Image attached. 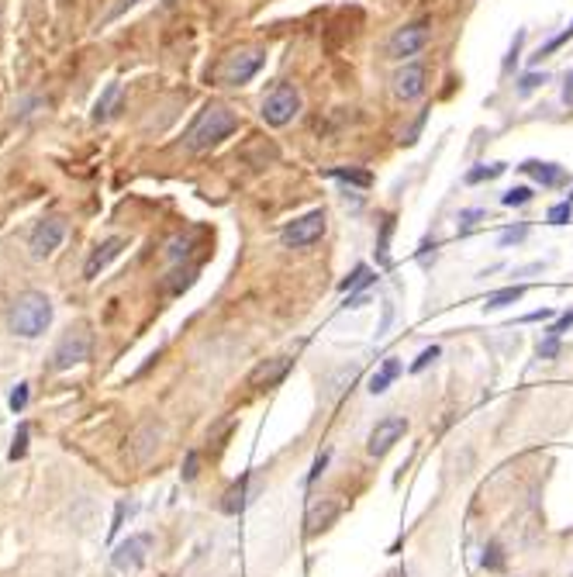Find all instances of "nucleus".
Here are the masks:
<instances>
[{"label":"nucleus","mask_w":573,"mask_h":577,"mask_svg":"<svg viewBox=\"0 0 573 577\" xmlns=\"http://www.w3.org/2000/svg\"><path fill=\"white\" fill-rule=\"evenodd\" d=\"M238 131V114L228 105H211L201 107V114L190 121V129L183 131V149L187 153H211L214 146H221L228 135Z\"/></svg>","instance_id":"nucleus-1"},{"label":"nucleus","mask_w":573,"mask_h":577,"mask_svg":"<svg viewBox=\"0 0 573 577\" xmlns=\"http://www.w3.org/2000/svg\"><path fill=\"white\" fill-rule=\"evenodd\" d=\"M53 325V301L42 290H25L7 308V329L21 339H38Z\"/></svg>","instance_id":"nucleus-2"},{"label":"nucleus","mask_w":573,"mask_h":577,"mask_svg":"<svg viewBox=\"0 0 573 577\" xmlns=\"http://www.w3.org/2000/svg\"><path fill=\"white\" fill-rule=\"evenodd\" d=\"M262 121L270 129H284L301 114V90L294 83H277L266 97H262Z\"/></svg>","instance_id":"nucleus-3"},{"label":"nucleus","mask_w":573,"mask_h":577,"mask_svg":"<svg viewBox=\"0 0 573 577\" xmlns=\"http://www.w3.org/2000/svg\"><path fill=\"white\" fill-rule=\"evenodd\" d=\"M262 63H266V53H262V49H242V53L225 55V59L218 63L214 79H218L221 87H242V83H249V79L260 73Z\"/></svg>","instance_id":"nucleus-4"},{"label":"nucleus","mask_w":573,"mask_h":577,"mask_svg":"<svg viewBox=\"0 0 573 577\" xmlns=\"http://www.w3.org/2000/svg\"><path fill=\"white\" fill-rule=\"evenodd\" d=\"M432 38V25L421 18V21H408L404 28H397L391 38H387V59L394 63H408L411 55H418Z\"/></svg>","instance_id":"nucleus-5"},{"label":"nucleus","mask_w":573,"mask_h":577,"mask_svg":"<svg viewBox=\"0 0 573 577\" xmlns=\"http://www.w3.org/2000/svg\"><path fill=\"white\" fill-rule=\"evenodd\" d=\"M321 236H325V211L321 208L308 211V214L286 222L284 229H280V242H284L286 249H308Z\"/></svg>","instance_id":"nucleus-6"},{"label":"nucleus","mask_w":573,"mask_h":577,"mask_svg":"<svg viewBox=\"0 0 573 577\" xmlns=\"http://www.w3.org/2000/svg\"><path fill=\"white\" fill-rule=\"evenodd\" d=\"M90 349H94V336H90V329L87 325H77V329H70L59 346H55L53 353V367L55 370H70L83 364V360H90Z\"/></svg>","instance_id":"nucleus-7"},{"label":"nucleus","mask_w":573,"mask_h":577,"mask_svg":"<svg viewBox=\"0 0 573 577\" xmlns=\"http://www.w3.org/2000/svg\"><path fill=\"white\" fill-rule=\"evenodd\" d=\"M149 550H153V536H129L125 543H118L114 553H111V567L118 571V574H135V571H142L145 567V560H149Z\"/></svg>","instance_id":"nucleus-8"},{"label":"nucleus","mask_w":573,"mask_h":577,"mask_svg":"<svg viewBox=\"0 0 573 577\" xmlns=\"http://www.w3.org/2000/svg\"><path fill=\"white\" fill-rule=\"evenodd\" d=\"M62 238H66V222H62L59 214H49V218H42V222L31 229L28 249H31L35 260H49L55 249H59Z\"/></svg>","instance_id":"nucleus-9"},{"label":"nucleus","mask_w":573,"mask_h":577,"mask_svg":"<svg viewBox=\"0 0 573 577\" xmlns=\"http://www.w3.org/2000/svg\"><path fill=\"white\" fill-rule=\"evenodd\" d=\"M404 432H408V419H404V415H387V419H380L377 425H373L370 439H366L370 456H384V453H391V449L404 439Z\"/></svg>","instance_id":"nucleus-10"},{"label":"nucleus","mask_w":573,"mask_h":577,"mask_svg":"<svg viewBox=\"0 0 573 577\" xmlns=\"http://www.w3.org/2000/svg\"><path fill=\"white\" fill-rule=\"evenodd\" d=\"M391 83H394V97L404 101V105H411V101H418L425 94V87H428V70L421 63H404L394 73Z\"/></svg>","instance_id":"nucleus-11"},{"label":"nucleus","mask_w":573,"mask_h":577,"mask_svg":"<svg viewBox=\"0 0 573 577\" xmlns=\"http://www.w3.org/2000/svg\"><path fill=\"white\" fill-rule=\"evenodd\" d=\"M294 367V356H270V360H262L253 367L249 373V388L253 391H270V388H277V384H284V377L290 373Z\"/></svg>","instance_id":"nucleus-12"},{"label":"nucleus","mask_w":573,"mask_h":577,"mask_svg":"<svg viewBox=\"0 0 573 577\" xmlns=\"http://www.w3.org/2000/svg\"><path fill=\"white\" fill-rule=\"evenodd\" d=\"M125 246H129V242H125L121 236L104 238V242H101V246H97V249L87 256V263H83V277H87V280H97L107 266H111V263L125 253Z\"/></svg>","instance_id":"nucleus-13"},{"label":"nucleus","mask_w":573,"mask_h":577,"mask_svg":"<svg viewBox=\"0 0 573 577\" xmlns=\"http://www.w3.org/2000/svg\"><path fill=\"white\" fill-rule=\"evenodd\" d=\"M253 481H256V473L253 471L242 473L232 488L221 495V505H218V508H221L225 515H242V512H245V505H249V498H253Z\"/></svg>","instance_id":"nucleus-14"},{"label":"nucleus","mask_w":573,"mask_h":577,"mask_svg":"<svg viewBox=\"0 0 573 577\" xmlns=\"http://www.w3.org/2000/svg\"><path fill=\"white\" fill-rule=\"evenodd\" d=\"M118 111H121V83H107L104 94H101L97 105H94V125L111 121Z\"/></svg>","instance_id":"nucleus-15"},{"label":"nucleus","mask_w":573,"mask_h":577,"mask_svg":"<svg viewBox=\"0 0 573 577\" xmlns=\"http://www.w3.org/2000/svg\"><path fill=\"white\" fill-rule=\"evenodd\" d=\"M519 170H521V173H528V177H536V184H543V187H560V184H563V166H556V163H539V159H528V163H521Z\"/></svg>","instance_id":"nucleus-16"},{"label":"nucleus","mask_w":573,"mask_h":577,"mask_svg":"<svg viewBox=\"0 0 573 577\" xmlns=\"http://www.w3.org/2000/svg\"><path fill=\"white\" fill-rule=\"evenodd\" d=\"M336 519H339V505H336V501L311 505V512H308V519H304V536H318L321 529H328Z\"/></svg>","instance_id":"nucleus-17"},{"label":"nucleus","mask_w":573,"mask_h":577,"mask_svg":"<svg viewBox=\"0 0 573 577\" xmlns=\"http://www.w3.org/2000/svg\"><path fill=\"white\" fill-rule=\"evenodd\" d=\"M242 153H245L242 159H245L249 166H256V170L273 166V163L280 159V149H277V142H273V138H256V142H253L249 149H242Z\"/></svg>","instance_id":"nucleus-18"},{"label":"nucleus","mask_w":573,"mask_h":577,"mask_svg":"<svg viewBox=\"0 0 573 577\" xmlns=\"http://www.w3.org/2000/svg\"><path fill=\"white\" fill-rule=\"evenodd\" d=\"M397 373H401V360H397V356H391V360H387L384 367H380L377 373H373V377H370L366 391H370V394H384L387 388H391V380L397 377Z\"/></svg>","instance_id":"nucleus-19"},{"label":"nucleus","mask_w":573,"mask_h":577,"mask_svg":"<svg viewBox=\"0 0 573 577\" xmlns=\"http://www.w3.org/2000/svg\"><path fill=\"white\" fill-rule=\"evenodd\" d=\"M373 280H377V273H373L370 266H363V263H360V266H356V270H353V273H349V277H345V280L339 284V290L360 294V290H366L370 284H373Z\"/></svg>","instance_id":"nucleus-20"},{"label":"nucleus","mask_w":573,"mask_h":577,"mask_svg":"<svg viewBox=\"0 0 573 577\" xmlns=\"http://www.w3.org/2000/svg\"><path fill=\"white\" fill-rule=\"evenodd\" d=\"M525 297V288H504V290H494V294H487V301H484V308L487 312H497V308H508V305H515Z\"/></svg>","instance_id":"nucleus-21"},{"label":"nucleus","mask_w":573,"mask_h":577,"mask_svg":"<svg viewBox=\"0 0 573 577\" xmlns=\"http://www.w3.org/2000/svg\"><path fill=\"white\" fill-rule=\"evenodd\" d=\"M504 173V163H484V166H473L467 173V184H484V180H497Z\"/></svg>","instance_id":"nucleus-22"},{"label":"nucleus","mask_w":573,"mask_h":577,"mask_svg":"<svg viewBox=\"0 0 573 577\" xmlns=\"http://www.w3.org/2000/svg\"><path fill=\"white\" fill-rule=\"evenodd\" d=\"M328 177H332V180H345V184H356V187H370V184H373V177H370L366 170H345V166H336V170H328Z\"/></svg>","instance_id":"nucleus-23"},{"label":"nucleus","mask_w":573,"mask_h":577,"mask_svg":"<svg viewBox=\"0 0 573 577\" xmlns=\"http://www.w3.org/2000/svg\"><path fill=\"white\" fill-rule=\"evenodd\" d=\"M480 564L487 567V571H504V547L497 543V539H491L487 547H484V556H480Z\"/></svg>","instance_id":"nucleus-24"},{"label":"nucleus","mask_w":573,"mask_h":577,"mask_svg":"<svg viewBox=\"0 0 573 577\" xmlns=\"http://www.w3.org/2000/svg\"><path fill=\"white\" fill-rule=\"evenodd\" d=\"M190 249H194V242L187 236H173L170 242H166V260L170 263H180L190 256Z\"/></svg>","instance_id":"nucleus-25"},{"label":"nucleus","mask_w":573,"mask_h":577,"mask_svg":"<svg viewBox=\"0 0 573 577\" xmlns=\"http://www.w3.org/2000/svg\"><path fill=\"white\" fill-rule=\"evenodd\" d=\"M570 38H573V21H570V28H563V31H560L556 38H549L546 46H539V53L532 55V63H543V59H546L549 53H556V49H560V46H567Z\"/></svg>","instance_id":"nucleus-26"},{"label":"nucleus","mask_w":573,"mask_h":577,"mask_svg":"<svg viewBox=\"0 0 573 577\" xmlns=\"http://www.w3.org/2000/svg\"><path fill=\"white\" fill-rule=\"evenodd\" d=\"M532 197H536L532 187H511V190L501 194V205H504V208H521V205H528Z\"/></svg>","instance_id":"nucleus-27"},{"label":"nucleus","mask_w":573,"mask_h":577,"mask_svg":"<svg viewBox=\"0 0 573 577\" xmlns=\"http://www.w3.org/2000/svg\"><path fill=\"white\" fill-rule=\"evenodd\" d=\"M28 436H31V429H28V422H21V425H18V432H14V447H11V453H7L11 460H21V456L28 453Z\"/></svg>","instance_id":"nucleus-28"},{"label":"nucleus","mask_w":573,"mask_h":577,"mask_svg":"<svg viewBox=\"0 0 573 577\" xmlns=\"http://www.w3.org/2000/svg\"><path fill=\"white\" fill-rule=\"evenodd\" d=\"M573 218V205L570 201H563V205H552V208L546 211V222L549 225H567Z\"/></svg>","instance_id":"nucleus-29"},{"label":"nucleus","mask_w":573,"mask_h":577,"mask_svg":"<svg viewBox=\"0 0 573 577\" xmlns=\"http://www.w3.org/2000/svg\"><path fill=\"white\" fill-rule=\"evenodd\" d=\"M546 79H549L546 73H525V77L519 79V94L521 97H528V94H532V90H539Z\"/></svg>","instance_id":"nucleus-30"},{"label":"nucleus","mask_w":573,"mask_h":577,"mask_svg":"<svg viewBox=\"0 0 573 577\" xmlns=\"http://www.w3.org/2000/svg\"><path fill=\"white\" fill-rule=\"evenodd\" d=\"M391 232H394V218H384V229H380V242H377V256L380 263H387V242H391Z\"/></svg>","instance_id":"nucleus-31"},{"label":"nucleus","mask_w":573,"mask_h":577,"mask_svg":"<svg viewBox=\"0 0 573 577\" xmlns=\"http://www.w3.org/2000/svg\"><path fill=\"white\" fill-rule=\"evenodd\" d=\"M487 211H480V208H467V211H460V218H456V225H460V232H469L480 218H484Z\"/></svg>","instance_id":"nucleus-32"},{"label":"nucleus","mask_w":573,"mask_h":577,"mask_svg":"<svg viewBox=\"0 0 573 577\" xmlns=\"http://www.w3.org/2000/svg\"><path fill=\"white\" fill-rule=\"evenodd\" d=\"M439 360V346H428V349H421L418 353V360L411 364V373H421V370L428 367V364H436Z\"/></svg>","instance_id":"nucleus-33"},{"label":"nucleus","mask_w":573,"mask_h":577,"mask_svg":"<svg viewBox=\"0 0 573 577\" xmlns=\"http://www.w3.org/2000/svg\"><path fill=\"white\" fill-rule=\"evenodd\" d=\"M173 277H177V280H170V294H180V290H187L194 284L197 270H183V273H173Z\"/></svg>","instance_id":"nucleus-34"},{"label":"nucleus","mask_w":573,"mask_h":577,"mask_svg":"<svg viewBox=\"0 0 573 577\" xmlns=\"http://www.w3.org/2000/svg\"><path fill=\"white\" fill-rule=\"evenodd\" d=\"M328 460H332V449H325V453H318V460H314V467L308 471V484H314L321 473H325V467H328Z\"/></svg>","instance_id":"nucleus-35"},{"label":"nucleus","mask_w":573,"mask_h":577,"mask_svg":"<svg viewBox=\"0 0 573 577\" xmlns=\"http://www.w3.org/2000/svg\"><path fill=\"white\" fill-rule=\"evenodd\" d=\"M11 412H25V405H28V384H18L14 391H11Z\"/></svg>","instance_id":"nucleus-36"},{"label":"nucleus","mask_w":573,"mask_h":577,"mask_svg":"<svg viewBox=\"0 0 573 577\" xmlns=\"http://www.w3.org/2000/svg\"><path fill=\"white\" fill-rule=\"evenodd\" d=\"M570 325H573V312H567V315H560L556 322H552V325H549L546 336H556V339H560V336H563V332H567Z\"/></svg>","instance_id":"nucleus-37"},{"label":"nucleus","mask_w":573,"mask_h":577,"mask_svg":"<svg viewBox=\"0 0 573 577\" xmlns=\"http://www.w3.org/2000/svg\"><path fill=\"white\" fill-rule=\"evenodd\" d=\"M556 353H560V339H556V336H546V339L539 342V356H543V360H552Z\"/></svg>","instance_id":"nucleus-38"},{"label":"nucleus","mask_w":573,"mask_h":577,"mask_svg":"<svg viewBox=\"0 0 573 577\" xmlns=\"http://www.w3.org/2000/svg\"><path fill=\"white\" fill-rule=\"evenodd\" d=\"M197 460H201L197 449H190L187 460H183V481H194V477H197Z\"/></svg>","instance_id":"nucleus-39"},{"label":"nucleus","mask_w":573,"mask_h":577,"mask_svg":"<svg viewBox=\"0 0 573 577\" xmlns=\"http://www.w3.org/2000/svg\"><path fill=\"white\" fill-rule=\"evenodd\" d=\"M525 236H528V229H525V225H519V229H504V232H501V246H511V242H521Z\"/></svg>","instance_id":"nucleus-40"},{"label":"nucleus","mask_w":573,"mask_h":577,"mask_svg":"<svg viewBox=\"0 0 573 577\" xmlns=\"http://www.w3.org/2000/svg\"><path fill=\"white\" fill-rule=\"evenodd\" d=\"M549 318H552V312H549V308H543V312H528L521 322H549Z\"/></svg>","instance_id":"nucleus-41"},{"label":"nucleus","mask_w":573,"mask_h":577,"mask_svg":"<svg viewBox=\"0 0 573 577\" xmlns=\"http://www.w3.org/2000/svg\"><path fill=\"white\" fill-rule=\"evenodd\" d=\"M121 519H125V501H121V505H118V512H114V525H111V536H114V532L121 529Z\"/></svg>","instance_id":"nucleus-42"},{"label":"nucleus","mask_w":573,"mask_h":577,"mask_svg":"<svg viewBox=\"0 0 573 577\" xmlns=\"http://www.w3.org/2000/svg\"><path fill=\"white\" fill-rule=\"evenodd\" d=\"M563 97H567V101H573V70L567 73V79H563Z\"/></svg>","instance_id":"nucleus-43"},{"label":"nucleus","mask_w":573,"mask_h":577,"mask_svg":"<svg viewBox=\"0 0 573 577\" xmlns=\"http://www.w3.org/2000/svg\"><path fill=\"white\" fill-rule=\"evenodd\" d=\"M567 201H570V205H573V190H570V194H567Z\"/></svg>","instance_id":"nucleus-44"}]
</instances>
